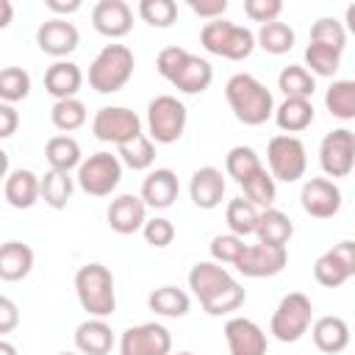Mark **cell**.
Returning a JSON list of instances; mask_svg holds the SVG:
<instances>
[{
  "label": "cell",
  "instance_id": "6da1fadb",
  "mask_svg": "<svg viewBox=\"0 0 355 355\" xmlns=\"http://www.w3.org/2000/svg\"><path fill=\"white\" fill-rule=\"evenodd\" d=\"M189 288L200 300L202 311L211 316H222L230 311H239L244 305V288L241 283L219 263L214 261H197L189 272Z\"/></svg>",
  "mask_w": 355,
  "mask_h": 355
},
{
  "label": "cell",
  "instance_id": "7a4b0ae2",
  "mask_svg": "<svg viewBox=\"0 0 355 355\" xmlns=\"http://www.w3.org/2000/svg\"><path fill=\"white\" fill-rule=\"evenodd\" d=\"M225 97H227V105H230L233 116L241 125L255 128V125H263L266 119H272V111H275L272 92L255 75L236 72L225 83Z\"/></svg>",
  "mask_w": 355,
  "mask_h": 355
},
{
  "label": "cell",
  "instance_id": "3957f363",
  "mask_svg": "<svg viewBox=\"0 0 355 355\" xmlns=\"http://www.w3.org/2000/svg\"><path fill=\"white\" fill-rule=\"evenodd\" d=\"M75 294L80 308L94 316L105 319L116 311V288H114V275L105 263H83L75 272Z\"/></svg>",
  "mask_w": 355,
  "mask_h": 355
},
{
  "label": "cell",
  "instance_id": "277c9868",
  "mask_svg": "<svg viewBox=\"0 0 355 355\" xmlns=\"http://www.w3.org/2000/svg\"><path fill=\"white\" fill-rule=\"evenodd\" d=\"M200 44L211 55H219L227 61H244L255 50V33L244 25H236V22L219 17V19H211L202 25Z\"/></svg>",
  "mask_w": 355,
  "mask_h": 355
},
{
  "label": "cell",
  "instance_id": "5b68a950",
  "mask_svg": "<svg viewBox=\"0 0 355 355\" xmlns=\"http://www.w3.org/2000/svg\"><path fill=\"white\" fill-rule=\"evenodd\" d=\"M136 58L125 44H105L89 64V86L100 94L119 92L133 78Z\"/></svg>",
  "mask_w": 355,
  "mask_h": 355
},
{
  "label": "cell",
  "instance_id": "8992f818",
  "mask_svg": "<svg viewBox=\"0 0 355 355\" xmlns=\"http://www.w3.org/2000/svg\"><path fill=\"white\" fill-rule=\"evenodd\" d=\"M311 319H313L311 300L302 291H291L277 302L272 322H269V333L283 344H294L308 333Z\"/></svg>",
  "mask_w": 355,
  "mask_h": 355
},
{
  "label": "cell",
  "instance_id": "52a82bcc",
  "mask_svg": "<svg viewBox=\"0 0 355 355\" xmlns=\"http://www.w3.org/2000/svg\"><path fill=\"white\" fill-rule=\"evenodd\" d=\"M189 111L186 105L172 94H158L147 105V130L153 144H172L186 130Z\"/></svg>",
  "mask_w": 355,
  "mask_h": 355
},
{
  "label": "cell",
  "instance_id": "ba28073f",
  "mask_svg": "<svg viewBox=\"0 0 355 355\" xmlns=\"http://www.w3.org/2000/svg\"><path fill=\"white\" fill-rule=\"evenodd\" d=\"M266 164H269V175L275 180H283V183H297L305 169H308V153H305V144L297 139V136H286V133H277L269 139L266 144Z\"/></svg>",
  "mask_w": 355,
  "mask_h": 355
},
{
  "label": "cell",
  "instance_id": "9c48e42d",
  "mask_svg": "<svg viewBox=\"0 0 355 355\" xmlns=\"http://www.w3.org/2000/svg\"><path fill=\"white\" fill-rule=\"evenodd\" d=\"M122 180V164L116 155L100 150L80 161L78 166V186L92 197H108Z\"/></svg>",
  "mask_w": 355,
  "mask_h": 355
},
{
  "label": "cell",
  "instance_id": "30bf717a",
  "mask_svg": "<svg viewBox=\"0 0 355 355\" xmlns=\"http://www.w3.org/2000/svg\"><path fill=\"white\" fill-rule=\"evenodd\" d=\"M92 133H94V139L119 147V144H128L136 136H141V119L136 116V111H130L125 105H105L94 114Z\"/></svg>",
  "mask_w": 355,
  "mask_h": 355
},
{
  "label": "cell",
  "instance_id": "8fae6325",
  "mask_svg": "<svg viewBox=\"0 0 355 355\" xmlns=\"http://www.w3.org/2000/svg\"><path fill=\"white\" fill-rule=\"evenodd\" d=\"M319 166L327 178H347L355 166V133L349 128H336L324 133L319 144Z\"/></svg>",
  "mask_w": 355,
  "mask_h": 355
},
{
  "label": "cell",
  "instance_id": "7c38bea8",
  "mask_svg": "<svg viewBox=\"0 0 355 355\" xmlns=\"http://www.w3.org/2000/svg\"><path fill=\"white\" fill-rule=\"evenodd\" d=\"M355 275V241L344 239L333 250L322 252L313 263V277L324 288H338Z\"/></svg>",
  "mask_w": 355,
  "mask_h": 355
},
{
  "label": "cell",
  "instance_id": "4fadbf2b",
  "mask_svg": "<svg viewBox=\"0 0 355 355\" xmlns=\"http://www.w3.org/2000/svg\"><path fill=\"white\" fill-rule=\"evenodd\" d=\"M169 352H172V336L158 322L133 324L119 338V355H169Z\"/></svg>",
  "mask_w": 355,
  "mask_h": 355
},
{
  "label": "cell",
  "instance_id": "5bb4252c",
  "mask_svg": "<svg viewBox=\"0 0 355 355\" xmlns=\"http://www.w3.org/2000/svg\"><path fill=\"white\" fill-rule=\"evenodd\" d=\"M288 252L286 247H269V244H247L239 261L233 263L244 277H275L286 269Z\"/></svg>",
  "mask_w": 355,
  "mask_h": 355
},
{
  "label": "cell",
  "instance_id": "9a60e30c",
  "mask_svg": "<svg viewBox=\"0 0 355 355\" xmlns=\"http://www.w3.org/2000/svg\"><path fill=\"white\" fill-rule=\"evenodd\" d=\"M300 205L313 219H330L341 208V189L327 178H311L300 189Z\"/></svg>",
  "mask_w": 355,
  "mask_h": 355
},
{
  "label": "cell",
  "instance_id": "2e32d148",
  "mask_svg": "<svg viewBox=\"0 0 355 355\" xmlns=\"http://www.w3.org/2000/svg\"><path fill=\"white\" fill-rule=\"evenodd\" d=\"M78 42H80V33L78 28L69 22V19H58V17H50L47 22H42L36 28V44L42 53L64 61V55L75 53L78 50Z\"/></svg>",
  "mask_w": 355,
  "mask_h": 355
},
{
  "label": "cell",
  "instance_id": "e0dca14e",
  "mask_svg": "<svg viewBox=\"0 0 355 355\" xmlns=\"http://www.w3.org/2000/svg\"><path fill=\"white\" fill-rule=\"evenodd\" d=\"M92 25L100 36L122 39L133 28V8L125 0H100L92 8Z\"/></svg>",
  "mask_w": 355,
  "mask_h": 355
},
{
  "label": "cell",
  "instance_id": "ac0fdd59",
  "mask_svg": "<svg viewBox=\"0 0 355 355\" xmlns=\"http://www.w3.org/2000/svg\"><path fill=\"white\" fill-rule=\"evenodd\" d=\"M230 355H266V333L247 316H233L225 324Z\"/></svg>",
  "mask_w": 355,
  "mask_h": 355
},
{
  "label": "cell",
  "instance_id": "d6986e66",
  "mask_svg": "<svg viewBox=\"0 0 355 355\" xmlns=\"http://www.w3.org/2000/svg\"><path fill=\"white\" fill-rule=\"evenodd\" d=\"M105 216H108V227L114 233L130 236V233L141 230V225L147 222V205L136 194H119V197L111 200Z\"/></svg>",
  "mask_w": 355,
  "mask_h": 355
},
{
  "label": "cell",
  "instance_id": "ffe728a7",
  "mask_svg": "<svg viewBox=\"0 0 355 355\" xmlns=\"http://www.w3.org/2000/svg\"><path fill=\"white\" fill-rule=\"evenodd\" d=\"M178 191H180V183H178V175L172 172V169H166V166H161V169H153L144 180H141V202L147 205V208H158V211H164V208H169L175 200H178Z\"/></svg>",
  "mask_w": 355,
  "mask_h": 355
},
{
  "label": "cell",
  "instance_id": "44dd1931",
  "mask_svg": "<svg viewBox=\"0 0 355 355\" xmlns=\"http://www.w3.org/2000/svg\"><path fill=\"white\" fill-rule=\"evenodd\" d=\"M189 197L202 211L216 208L225 197V175L216 166H200L189 180Z\"/></svg>",
  "mask_w": 355,
  "mask_h": 355
},
{
  "label": "cell",
  "instance_id": "7402d4cb",
  "mask_svg": "<svg viewBox=\"0 0 355 355\" xmlns=\"http://www.w3.org/2000/svg\"><path fill=\"white\" fill-rule=\"evenodd\" d=\"M211 80H214V67L194 53H189L178 67V72L169 78V83L183 94H202L211 86Z\"/></svg>",
  "mask_w": 355,
  "mask_h": 355
},
{
  "label": "cell",
  "instance_id": "603a6c76",
  "mask_svg": "<svg viewBox=\"0 0 355 355\" xmlns=\"http://www.w3.org/2000/svg\"><path fill=\"white\" fill-rule=\"evenodd\" d=\"M114 347V330L105 319L89 316L75 327V349L80 355H108Z\"/></svg>",
  "mask_w": 355,
  "mask_h": 355
},
{
  "label": "cell",
  "instance_id": "cb8c5ba5",
  "mask_svg": "<svg viewBox=\"0 0 355 355\" xmlns=\"http://www.w3.org/2000/svg\"><path fill=\"white\" fill-rule=\"evenodd\" d=\"M311 336L316 349L324 355H338L349 347V324L341 316H319L311 324Z\"/></svg>",
  "mask_w": 355,
  "mask_h": 355
},
{
  "label": "cell",
  "instance_id": "d4e9b609",
  "mask_svg": "<svg viewBox=\"0 0 355 355\" xmlns=\"http://www.w3.org/2000/svg\"><path fill=\"white\" fill-rule=\"evenodd\" d=\"M83 83V72L78 64L72 61H55L47 67L44 72V89L47 94H53L55 100H67V97H75L78 89Z\"/></svg>",
  "mask_w": 355,
  "mask_h": 355
},
{
  "label": "cell",
  "instance_id": "484cf974",
  "mask_svg": "<svg viewBox=\"0 0 355 355\" xmlns=\"http://www.w3.org/2000/svg\"><path fill=\"white\" fill-rule=\"evenodd\" d=\"M33 269V250L22 241H6L0 244V280L6 283H17L22 277H28Z\"/></svg>",
  "mask_w": 355,
  "mask_h": 355
},
{
  "label": "cell",
  "instance_id": "4316f807",
  "mask_svg": "<svg viewBox=\"0 0 355 355\" xmlns=\"http://www.w3.org/2000/svg\"><path fill=\"white\" fill-rule=\"evenodd\" d=\"M272 116H275V125H277V128H280L286 136H291V133L305 130V128L313 122L316 111H313V103H311V100L286 97L280 105H275Z\"/></svg>",
  "mask_w": 355,
  "mask_h": 355
},
{
  "label": "cell",
  "instance_id": "83f0119b",
  "mask_svg": "<svg viewBox=\"0 0 355 355\" xmlns=\"http://www.w3.org/2000/svg\"><path fill=\"white\" fill-rule=\"evenodd\" d=\"M255 236H258V244L286 247L288 239L294 236V225H291V219H288L283 211H277V208H263V211H258Z\"/></svg>",
  "mask_w": 355,
  "mask_h": 355
},
{
  "label": "cell",
  "instance_id": "f1b7e54d",
  "mask_svg": "<svg viewBox=\"0 0 355 355\" xmlns=\"http://www.w3.org/2000/svg\"><path fill=\"white\" fill-rule=\"evenodd\" d=\"M3 194L11 208H31L39 200V175L33 169H14L6 175Z\"/></svg>",
  "mask_w": 355,
  "mask_h": 355
},
{
  "label": "cell",
  "instance_id": "f546056e",
  "mask_svg": "<svg viewBox=\"0 0 355 355\" xmlns=\"http://www.w3.org/2000/svg\"><path fill=\"white\" fill-rule=\"evenodd\" d=\"M147 308L158 316H172V319H180L189 313L191 308V300L183 288L178 286H161V288H153L150 297H147Z\"/></svg>",
  "mask_w": 355,
  "mask_h": 355
},
{
  "label": "cell",
  "instance_id": "4dcf8cb0",
  "mask_svg": "<svg viewBox=\"0 0 355 355\" xmlns=\"http://www.w3.org/2000/svg\"><path fill=\"white\" fill-rule=\"evenodd\" d=\"M44 158L55 172H72L80 166V144L72 136H53L44 144Z\"/></svg>",
  "mask_w": 355,
  "mask_h": 355
},
{
  "label": "cell",
  "instance_id": "1f68e13d",
  "mask_svg": "<svg viewBox=\"0 0 355 355\" xmlns=\"http://www.w3.org/2000/svg\"><path fill=\"white\" fill-rule=\"evenodd\" d=\"M72 189H75V183H72L69 172H55V169H50V172H44V178H39V197H42L53 211L67 208V202H69V197H72Z\"/></svg>",
  "mask_w": 355,
  "mask_h": 355
},
{
  "label": "cell",
  "instance_id": "d6a6232c",
  "mask_svg": "<svg viewBox=\"0 0 355 355\" xmlns=\"http://www.w3.org/2000/svg\"><path fill=\"white\" fill-rule=\"evenodd\" d=\"M277 89L286 94V97H297V100H311L313 92H316V80L313 75L300 67V64H288L280 69L277 75Z\"/></svg>",
  "mask_w": 355,
  "mask_h": 355
},
{
  "label": "cell",
  "instance_id": "836d02e7",
  "mask_svg": "<svg viewBox=\"0 0 355 355\" xmlns=\"http://www.w3.org/2000/svg\"><path fill=\"white\" fill-rule=\"evenodd\" d=\"M324 108L336 119H355V80H333L324 92Z\"/></svg>",
  "mask_w": 355,
  "mask_h": 355
},
{
  "label": "cell",
  "instance_id": "e575fe53",
  "mask_svg": "<svg viewBox=\"0 0 355 355\" xmlns=\"http://www.w3.org/2000/svg\"><path fill=\"white\" fill-rule=\"evenodd\" d=\"M241 191H244V200L252 202L255 208H275V197H277V186H275V178L266 172V166H261L255 175H250L244 183H241Z\"/></svg>",
  "mask_w": 355,
  "mask_h": 355
},
{
  "label": "cell",
  "instance_id": "d590c367",
  "mask_svg": "<svg viewBox=\"0 0 355 355\" xmlns=\"http://www.w3.org/2000/svg\"><path fill=\"white\" fill-rule=\"evenodd\" d=\"M50 122L55 130H61L64 136L83 128L86 125V105L78 97H67V100H55L50 108Z\"/></svg>",
  "mask_w": 355,
  "mask_h": 355
},
{
  "label": "cell",
  "instance_id": "8d00e7d4",
  "mask_svg": "<svg viewBox=\"0 0 355 355\" xmlns=\"http://www.w3.org/2000/svg\"><path fill=\"white\" fill-rule=\"evenodd\" d=\"M116 158H119V164H125L128 169L144 172V169H150L153 161H155V144L150 141V136L141 133V136H136L133 141L119 144V147H116Z\"/></svg>",
  "mask_w": 355,
  "mask_h": 355
},
{
  "label": "cell",
  "instance_id": "74e56055",
  "mask_svg": "<svg viewBox=\"0 0 355 355\" xmlns=\"http://www.w3.org/2000/svg\"><path fill=\"white\" fill-rule=\"evenodd\" d=\"M255 44H258L261 50L272 53V55H283V53H288V50L294 47V31H291L286 22H280V19L266 22V25H261V31L255 33Z\"/></svg>",
  "mask_w": 355,
  "mask_h": 355
},
{
  "label": "cell",
  "instance_id": "f35d334b",
  "mask_svg": "<svg viewBox=\"0 0 355 355\" xmlns=\"http://www.w3.org/2000/svg\"><path fill=\"white\" fill-rule=\"evenodd\" d=\"M225 222H227V227H230L233 236H239V239L252 236L255 233V225H258V208L252 202H247L244 197H236V200L227 202Z\"/></svg>",
  "mask_w": 355,
  "mask_h": 355
},
{
  "label": "cell",
  "instance_id": "ab89813d",
  "mask_svg": "<svg viewBox=\"0 0 355 355\" xmlns=\"http://www.w3.org/2000/svg\"><path fill=\"white\" fill-rule=\"evenodd\" d=\"M261 166H263V164H261L258 153H255L252 147H247V144H239V147H233V150L225 155V172H227L239 186H241L250 175H255Z\"/></svg>",
  "mask_w": 355,
  "mask_h": 355
},
{
  "label": "cell",
  "instance_id": "60d3db41",
  "mask_svg": "<svg viewBox=\"0 0 355 355\" xmlns=\"http://www.w3.org/2000/svg\"><path fill=\"white\" fill-rule=\"evenodd\" d=\"M341 67V53L333 50V47H324V44H308L305 47V69L311 75H319V78H333Z\"/></svg>",
  "mask_w": 355,
  "mask_h": 355
},
{
  "label": "cell",
  "instance_id": "b9f144b4",
  "mask_svg": "<svg viewBox=\"0 0 355 355\" xmlns=\"http://www.w3.org/2000/svg\"><path fill=\"white\" fill-rule=\"evenodd\" d=\"M31 92V75L22 67H3L0 69V103H19Z\"/></svg>",
  "mask_w": 355,
  "mask_h": 355
},
{
  "label": "cell",
  "instance_id": "7bdbcfd3",
  "mask_svg": "<svg viewBox=\"0 0 355 355\" xmlns=\"http://www.w3.org/2000/svg\"><path fill=\"white\" fill-rule=\"evenodd\" d=\"M311 42L344 53V47H347V28L338 19H333V17H319L313 22V28H311Z\"/></svg>",
  "mask_w": 355,
  "mask_h": 355
},
{
  "label": "cell",
  "instance_id": "ee69618b",
  "mask_svg": "<svg viewBox=\"0 0 355 355\" xmlns=\"http://www.w3.org/2000/svg\"><path fill=\"white\" fill-rule=\"evenodd\" d=\"M139 17L153 28H169L178 19V3L175 0H141Z\"/></svg>",
  "mask_w": 355,
  "mask_h": 355
},
{
  "label": "cell",
  "instance_id": "f6af8a7d",
  "mask_svg": "<svg viewBox=\"0 0 355 355\" xmlns=\"http://www.w3.org/2000/svg\"><path fill=\"white\" fill-rule=\"evenodd\" d=\"M244 239H239V236H233V233H219V236H214L211 239V258H214V263H236L239 261V255L244 252Z\"/></svg>",
  "mask_w": 355,
  "mask_h": 355
},
{
  "label": "cell",
  "instance_id": "bcb514c9",
  "mask_svg": "<svg viewBox=\"0 0 355 355\" xmlns=\"http://www.w3.org/2000/svg\"><path fill=\"white\" fill-rule=\"evenodd\" d=\"M141 236L150 247L161 250V247H169L172 239H175V225L166 219V216H153L141 225Z\"/></svg>",
  "mask_w": 355,
  "mask_h": 355
},
{
  "label": "cell",
  "instance_id": "7dc6e473",
  "mask_svg": "<svg viewBox=\"0 0 355 355\" xmlns=\"http://www.w3.org/2000/svg\"><path fill=\"white\" fill-rule=\"evenodd\" d=\"M283 11V3L280 0H244V14L252 19V22H275Z\"/></svg>",
  "mask_w": 355,
  "mask_h": 355
},
{
  "label": "cell",
  "instance_id": "c3c4849f",
  "mask_svg": "<svg viewBox=\"0 0 355 355\" xmlns=\"http://www.w3.org/2000/svg\"><path fill=\"white\" fill-rule=\"evenodd\" d=\"M189 55V50L186 47H178V44H172V47H164L161 53H158V58H155V69H158V75L164 78V80H169L175 72H178V67L183 64V58Z\"/></svg>",
  "mask_w": 355,
  "mask_h": 355
},
{
  "label": "cell",
  "instance_id": "681fc988",
  "mask_svg": "<svg viewBox=\"0 0 355 355\" xmlns=\"http://www.w3.org/2000/svg\"><path fill=\"white\" fill-rule=\"evenodd\" d=\"M189 8L202 19H219L227 11V0H189Z\"/></svg>",
  "mask_w": 355,
  "mask_h": 355
},
{
  "label": "cell",
  "instance_id": "f907efd6",
  "mask_svg": "<svg viewBox=\"0 0 355 355\" xmlns=\"http://www.w3.org/2000/svg\"><path fill=\"white\" fill-rule=\"evenodd\" d=\"M19 324V308L11 297L0 294V333H11Z\"/></svg>",
  "mask_w": 355,
  "mask_h": 355
},
{
  "label": "cell",
  "instance_id": "816d5d0a",
  "mask_svg": "<svg viewBox=\"0 0 355 355\" xmlns=\"http://www.w3.org/2000/svg\"><path fill=\"white\" fill-rule=\"evenodd\" d=\"M17 128H19V114H17V108L8 105V103H0V139L14 136Z\"/></svg>",
  "mask_w": 355,
  "mask_h": 355
},
{
  "label": "cell",
  "instance_id": "f5cc1de1",
  "mask_svg": "<svg viewBox=\"0 0 355 355\" xmlns=\"http://www.w3.org/2000/svg\"><path fill=\"white\" fill-rule=\"evenodd\" d=\"M44 6L53 14H58V19H67V14L80 11V0H44Z\"/></svg>",
  "mask_w": 355,
  "mask_h": 355
},
{
  "label": "cell",
  "instance_id": "db71d44e",
  "mask_svg": "<svg viewBox=\"0 0 355 355\" xmlns=\"http://www.w3.org/2000/svg\"><path fill=\"white\" fill-rule=\"evenodd\" d=\"M11 19H14V6H11V0H0V31L8 28Z\"/></svg>",
  "mask_w": 355,
  "mask_h": 355
},
{
  "label": "cell",
  "instance_id": "11a10c76",
  "mask_svg": "<svg viewBox=\"0 0 355 355\" xmlns=\"http://www.w3.org/2000/svg\"><path fill=\"white\" fill-rule=\"evenodd\" d=\"M8 175V153L0 147V180Z\"/></svg>",
  "mask_w": 355,
  "mask_h": 355
},
{
  "label": "cell",
  "instance_id": "9f6ffc18",
  "mask_svg": "<svg viewBox=\"0 0 355 355\" xmlns=\"http://www.w3.org/2000/svg\"><path fill=\"white\" fill-rule=\"evenodd\" d=\"M0 355H17V347L11 341H3L0 338Z\"/></svg>",
  "mask_w": 355,
  "mask_h": 355
},
{
  "label": "cell",
  "instance_id": "6f0895ef",
  "mask_svg": "<svg viewBox=\"0 0 355 355\" xmlns=\"http://www.w3.org/2000/svg\"><path fill=\"white\" fill-rule=\"evenodd\" d=\"M61 355H80V352H61Z\"/></svg>",
  "mask_w": 355,
  "mask_h": 355
},
{
  "label": "cell",
  "instance_id": "680465c9",
  "mask_svg": "<svg viewBox=\"0 0 355 355\" xmlns=\"http://www.w3.org/2000/svg\"><path fill=\"white\" fill-rule=\"evenodd\" d=\"M178 355H194V352H178Z\"/></svg>",
  "mask_w": 355,
  "mask_h": 355
}]
</instances>
